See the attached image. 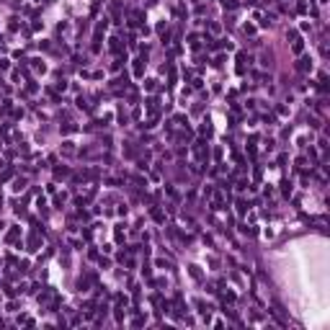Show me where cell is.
Segmentation results:
<instances>
[{"mask_svg":"<svg viewBox=\"0 0 330 330\" xmlns=\"http://www.w3.org/2000/svg\"><path fill=\"white\" fill-rule=\"evenodd\" d=\"M310 67H312L310 59H302V62H299V70H310Z\"/></svg>","mask_w":330,"mask_h":330,"instance_id":"obj_1","label":"cell"}]
</instances>
